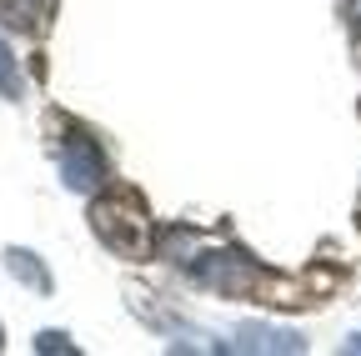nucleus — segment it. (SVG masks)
<instances>
[{
    "instance_id": "f257e3e1",
    "label": "nucleus",
    "mask_w": 361,
    "mask_h": 356,
    "mask_svg": "<svg viewBox=\"0 0 361 356\" xmlns=\"http://www.w3.org/2000/svg\"><path fill=\"white\" fill-rule=\"evenodd\" d=\"M90 221H96V236H101L116 256L141 261V256L151 251V216L141 211V201H135L130 191H121V196H101L96 211H90Z\"/></svg>"
},
{
    "instance_id": "f03ea898",
    "label": "nucleus",
    "mask_w": 361,
    "mask_h": 356,
    "mask_svg": "<svg viewBox=\"0 0 361 356\" xmlns=\"http://www.w3.org/2000/svg\"><path fill=\"white\" fill-rule=\"evenodd\" d=\"M191 276L221 296H246L261 286V271H256V261H246L241 251H206L191 261Z\"/></svg>"
},
{
    "instance_id": "7ed1b4c3",
    "label": "nucleus",
    "mask_w": 361,
    "mask_h": 356,
    "mask_svg": "<svg viewBox=\"0 0 361 356\" xmlns=\"http://www.w3.org/2000/svg\"><path fill=\"white\" fill-rule=\"evenodd\" d=\"M61 176H66V186L71 191H96L106 181V156L101 146L85 136V130H71L66 146H61Z\"/></svg>"
},
{
    "instance_id": "20e7f679",
    "label": "nucleus",
    "mask_w": 361,
    "mask_h": 356,
    "mask_svg": "<svg viewBox=\"0 0 361 356\" xmlns=\"http://www.w3.org/2000/svg\"><path fill=\"white\" fill-rule=\"evenodd\" d=\"M231 346L236 351H301L306 341L296 331H276V326H241Z\"/></svg>"
},
{
    "instance_id": "39448f33",
    "label": "nucleus",
    "mask_w": 361,
    "mask_h": 356,
    "mask_svg": "<svg viewBox=\"0 0 361 356\" xmlns=\"http://www.w3.org/2000/svg\"><path fill=\"white\" fill-rule=\"evenodd\" d=\"M51 11H56V0H0V20L11 30H40L51 20Z\"/></svg>"
},
{
    "instance_id": "423d86ee",
    "label": "nucleus",
    "mask_w": 361,
    "mask_h": 356,
    "mask_svg": "<svg viewBox=\"0 0 361 356\" xmlns=\"http://www.w3.org/2000/svg\"><path fill=\"white\" fill-rule=\"evenodd\" d=\"M6 261H11V271H16V281L35 286L40 296H45V291L56 286V281H51V271H45V266H40V256H35V251H20V246H11V251H6Z\"/></svg>"
},
{
    "instance_id": "0eeeda50",
    "label": "nucleus",
    "mask_w": 361,
    "mask_h": 356,
    "mask_svg": "<svg viewBox=\"0 0 361 356\" xmlns=\"http://www.w3.org/2000/svg\"><path fill=\"white\" fill-rule=\"evenodd\" d=\"M0 96H6V101H20V66H16V56H11L6 40H0Z\"/></svg>"
},
{
    "instance_id": "6e6552de",
    "label": "nucleus",
    "mask_w": 361,
    "mask_h": 356,
    "mask_svg": "<svg viewBox=\"0 0 361 356\" xmlns=\"http://www.w3.org/2000/svg\"><path fill=\"white\" fill-rule=\"evenodd\" d=\"M35 351L56 356V351H75V346H71V336H66V331H40V336H35Z\"/></svg>"
},
{
    "instance_id": "1a4fd4ad",
    "label": "nucleus",
    "mask_w": 361,
    "mask_h": 356,
    "mask_svg": "<svg viewBox=\"0 0 361 356\" xmlns=\"http://www.w3.org/2000/svg\"><path fill=\"white\" fill-rule=\"evenodd\" d=\"M346 351H361V331H356V336H351V341H346Z\"/></svg>"
},
{
    "instance_id": "9d476101",
    "label": "nucleus",
    "mask_w": 361,
    "mask_h": 356,
    "mask_svg": "<svg viewBox=\"0 0 361 356\" xmlns=\"http://www.w3.org/2000/svg\"><path fill=\"white\" fill-rule=\"evenodd\" d=\"M0 346H6V331H0Z\"/></svg>"
}]
</instances>
